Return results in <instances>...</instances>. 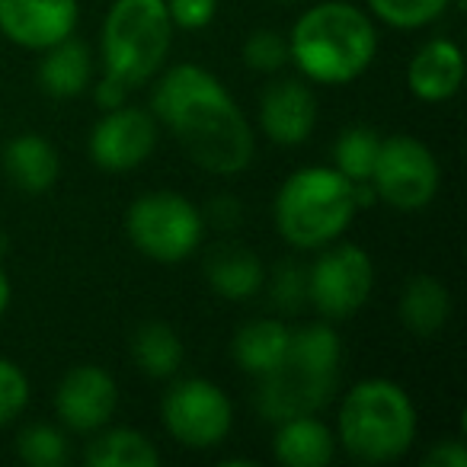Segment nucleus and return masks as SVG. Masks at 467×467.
<instances>
[{"mask_svg":"<svg viewBox=\"0 0 467 467\" xmlns=\"http://www.w3.org/2000/svg\"><path fill=\"white\" fill-rule=\"evenodd\" d=\"M154 119L176 138L182 154L214 176L244 173L254 161L256 138L247 116L212 71L176 65L150 97Z\"/></svg>","mask_w":467,"mask_h":467,"instance_id":"f257e3e1","label":"nucleus"},{"mask_svg":"<svg viewBox=\"0 0 467 467\" xmlns=\"http://www.w3.org/2000/svg\"><path fill=\"white\" fill-rule=\"evenodd\" d=\"M84 461L90 467H157L161 451L144 432L135 429H99L87 445Z\"/></svg>","mask_w":467,"mask_h":467,"instance_id":"5701e85b","label":"nucleus"},{"mask_svg":"<svg viewBox=\"0 0 467 467\" xmlns=\"http://www.w3.org/2000/svg\"><path fill=\"white\" fill-rule=\"evenodd\" d=\"M208 218H212L218 227H224V231H231V227L241 224V202L231 199V195L212 199L208 202Z\"/></svg>","mask_w":467,"mask_h":467,"instance_id":"473e14b6","label":"nucleus"},{"mask_svg":"<svg viewBox=\"0 0 467 467\" xmlns=\"http://www.w3.org/2000/svg\"><path fill=\"white\" fill-rule=\"evenodd\" d=\"M416 439V407L388 378L358 381L339 407V441L362 464H388L410 451Z\"/></svg>","mask_w":467,"mask_h":467,"instance_id":"39448f33","label":"nucleus"},{"mask_svg":"<svg viewBox=\"0 0 467 467\" xmlns=\"http://www.w3.org/2000/svg\"><path fill=\"white\" fill-rule=\"evenodd\" d=\"M173 42L167 0H116L103 20L99 58L106 74L141 87L163 67Z\"/></svg>","mask_w":467,"mask_h":467,"instance_id":"423d86ee","label":"nucleus"},{"mask_svg":"<svg viewBox=\"0 0 467 467\" xmlns=\"http://www.w3.org/2000/svg\"><path fill=\"white\" fill-rule=\"evenodd\" d=\"M167 14L173 29H186V33H199L218 14V0H167Z\"/></svg>","mask_w":467,"mask_h":467,"instance_id":"c756f323","label":"nucleus"},{"mask_svg":"<svg viewBox=\"0 0 467 467\" xmlns=\"http://www.w3.org/2000/svg\"><path fill=\"white\" fill-rule=\"evenodd\" d=\"M339 362H343V343L330 320L292 330L282 362L260 378L256 390L260 413L269 422H282L324 410L337 394Z\"/></svg>","mask_w":467,"mask_h":467,"instance_id":"7ed1b4c3","label":"nucleus"},{"mask_svg":"<svg viewBox=\"0 0 467 467\" xmlns=\"http://www.w3.org/2000/svg\"><path fill=\"white\" fill-rule=\"evenodd\" d=\"M273 454L285 467H327L337 454V439L314 413L275 422Z\"/></svg>","mask_w":467,"mask_h":467,"instance_id":"a211bd4d","label":"nucleus"},{"mask_svg":"<svg viewBox=\"0 0 467 467\" xmlns=\"http://www.w3.org/2000/svg\"><path fill=\"white\" fill-rule=\"evenodd\" d=\"M205 279L214 295L227 301H250L266 285V266L241 244H218L205 256Z\"/></svg>","mask_w":467,"mask_h":467,"instance_id":"dca6fc26","label":"nucleus"},{"mask_svg":"<svg viewBox=\"0 0 467 467\" xmlns=\"http://www.w3.org/2000/svg\"><path fill=\"white\" fill-rule=\"evenodd\" d=\"M375 55V23L349 0H324L305 10L288 33V58L314 84H352L368 71Z\"/></svg>","mask_w":467,"mask_h":467,"instance_id":"f03ea898","label":"nucleus"},{"mask_svg":"<svg viewBox=\"0 0 467 467\" xmlns=\"http://www.w3.org/2000/svg\"><path fill=\"white\" fill-rule=\"evenodd\" d=\"M93 80V55L84 42L61 39L42 52L39 84L52 99H74L90 87Z\"/></svg>","mask_w":467,"mask_h":467,"instance_id":"6ab92c4d","label":"nucleus"},{"mask_svg":"<svg viewBox=\"0 0 467 467\" xmlns=\"http://www.w3.org/2000/svg\"><path fill=\"white\" fill-rule=\"evenodd\" d=\"M161 416L167 432L189 451H208L231 435V397L205 378H182L163 394Z\"/></svg>","mask_w":467,"mask_h":467,"instance_id":"9d476101","label":"nucleus"},{"mask_svg":"<svg viewBox=\"0 0 467 467\" xmlns=\"http://www.w3.org/2000/svg\"><path fill=\"white\" fill-rule=\"evenodd\" d=\"M397 314L413 337L429 339L445 330L448 317H451V295H448L445 282H439L435 275H413L403 285Z\"/></svg>","mask_w":467,"mask_h":467,"instance_id":"aec40b11","label":"nucleus"},{"mask_svg":"<svg viewBox=\"0 0 467 467\" xmlns=\"http://www.w3.org/2000/svg\"><path fill=\"white\" fill-rule=\"evenodd\" d=\"M157 148V119L154 112L119 106L103 112L90 131V157L106 173H129L141 167Z\"/></svg>","mask_w":467,"mask_h":467,"instance_id":"9b49d317","label":"nucleus"},{"mask_svg":"<svg viewBox=\"0 0 467 467\" xmlns=\"http://www.w3.org/2000/svg\"><path fill=\"white\" fill-rule=\"evenodd\" d=\"M307 269V301L330 324L356 317L375 288V263L358 244H327Z\"/></svg>","mask_w":467,"mask_h":467,"instance_id":"1a4fd4ad","label":"nucleus"},{"mask_svg":"<svg viewBox=\"0 0 467 467\" xmlns=\"http://www.w3.org/2000/svg\"><path fill=\"white\" fill-rule=\"evenodd\" d=\"M78 26V0H0V33L14 46L46 52Z\"/></svg>","mask_w":467,"mask_h":467,"instance_id":"ddd939ff","label":"nucleus"},{"mask_svg":"<svg viewBox=\"0 0 467 467\" xmlns=\"http://www.w3.org/2000/svg\"><path fill=\"white\" fill-rule=\"evenodd\" d=\"M371 14L394 29H422L435 23L451 0H368Z\"/></svg>","mask_w":467,"mask_h":467,"instance_id":"a878e982","label":"nucleus"},{"mask_svg":"<svg viewBox=\"0 0 467 467\" xmlns=\"http://www.w3.org/2000/svg\"><path fill=\"white\" fill-rule=\"evenodd\" d=\"M7 307H10V279H7V273L0 269V317H4Z\"/></svg>","mask_w":467,"mask_h":467,"instance_id":"72a5a7b5","label":"nucleus"},{"mask_svg":"<svg viewBox=\"0 0 467 467\" xmlns=\"http://www.w3.org/2000/svg\"><path fill=\"white\" fill-rule=\"evenodd\" d=\"M269 295L282 314H298L307 305V269L298 260H282L269 279Z\"/></svg>","mask_w":467,"mask_h":467,"instance_id":"cd10ccee","label":"nucleus"},{"mask_svg":"<svg viewBox=\"0 0 467 467\" xmlns=\"http://www.w3.org/2000/svg\"><path fill=\"white\" fill-rule=\"evenodd\" d=\"M464 55L451 39H432L410 58L407 87L422 103H445L461 90Z\"/></svg>","mask_w":467,"mask_h":467,"instance_id":"2eb2a0df","label":"nucleus"},{"mask_svg":"<svg viewBox=\"0 0 467 467\" xmlns=\"http://www.w3.org/2000/svg\"><path fill=\"white\" fill-rule=\"evenodd\" d=\"M29 403V378L10 358H0V426L14 422Z\"/></svg>","mask_w":467,"mask_h":467,"instance_id":"c85d7f7f","label":"nucleus"},{"mask_svg":"<svg viewBox=\"0 0 467 467\" xmlns=\"http://www.w3.org/2000/svg\"><path fill=\"white\" fill-rule=\"evenodd\" d=\"M129 93H131V87L125 84V80L112 78V74H103V78L97 80V87H93V99H97V106L103 112L125 106L129 103Z\"/></svg>","mask_w":467,"mask_h":467,"instance_id":"2f4dec72","label":"nucleus"},{"mask_svg":"<svg viewBox=\"0 0 467 467\" xmlns=\"http://www.w3.org/2000/svg\"><path fill=\"white\" fill-rule=\"evenodd\" d=\"M4 173L20 192L42 195L58 180L61 157L48 138L36 135V131H23L4 148Z\"/></svg>","mask_w":467,"mask_h":467,"instance_id":"f3484780","label":"nucleus"},{"mask_svg":"<svg viewBox=\"0 0 467 467\" xmlns=\"http://www.w3.org/2000/svg\"><path fill=\"white\" fill-rule=\"evenodd\" d=\"M131 356H135L138 368L148 378H173L182 368L186 358V346H182L180 333L163 320H150L141 324L131 337Z\"/></svg>","mask_w":467,"mask_h":467,"instance_id":"4be33fe9","label":"nucleus"},{"mask_svg":"<svg viewBox=\"0 0 467 467\" xmlns=\"http://www.w3.org/2000/svg\"><path fill=\"white\" fill-rule=\"evenodd\" d=\"M288 339H292V330H288L285 320L260 317V320L244 324L241 330L234 333L231 352L247 375L263 378L282 362V356H285V349H288Z\"/></svg>","mask_w":467,"mask_h":467,"instance_id":"412c9836","label":"nucleus"},{"mask_svg":"<svg viewBox=\"0 0 467 467\" xmlns=\"http://www.w3.org/2000/svg\"><path fill=\"white\" fill-rule=\"evenodd\" d=\"M288 39L279 29H256L244 42V65L256 74H275L288 65Z\"/></svg>","mask_w":467,"mask_h":467,"instance_id":"bb28decb","label":"nucleus"},{"mask_svg":"<svg viewBox=\"0 0 467 467\" xmlns=\"http://www.w3.org/2000/svg\"><path fill=\"white\" fill-rule=\"evenodd\" d=\"M368 182L378 202L397 212H420L439 192L441 170L432 150L413 135H390L381 138Z\"/></svg>","mask_w":467,"mask_h":467,"instance_id":"6e6552de","label":"nucleus"},{"mask_svg":"<svg viewBox=\"0 0 467 467\" xmlns=\"http://www.w3.org/2000/svg\"><path fill=\"white\" fill-rule=\"evenodd\" d=\"M381 135L368 125H352L333 144V167L352 182H368L371 167H375Z\"/></svg>","mask_w":467,"mask_h":467,"instance_id":"b1692460","label":"nucleus"},{"mask_svg":"<svg viewBox=\"0 0 467 467\" xmlns=\"http://www.w3.org/2000/svg\"><path fill=\"white\" fill-rule=\"evenodd\" d=\"M317 125V97L298 78H282L260 97V129L279 148H298Z\"/></svg>","mask_w":467,"mask_h":467,"instance_id":"4468645a","label":"nucleus"},{"mask_svg":"<svg viewBox=\"0 0 467 467\" xmlns=\"http://www.w3.org/2000/svg\"><path fill=\"white\" fill-rule=\"evenodd\" d=\"M426 467H467V445L461 439H441L422 458Z\"/></svg>","mask_w":467,"mask_h":467,"instance_id":"7c9ffc66","label":"nucleus"},{"mask_svg":"<svg viewBox=\"0 0 467 467\" xmlns=\"http://www.w3.org/2000/svg\"><path fill=\"white\" fill-rule=\"evenodd\" d=\"M356 214V182L337 167L295 170L273 202L275 231L295 250H320L339 241Z\"/></svg>","mask_w":467,"mask_h":467,"instance_id":"20e7f679","label":"nucleus"},{"mask_svg":"<svg viewBox=\"0 0 467 467\" xmlns=\"http://www.w3.org/2000/svg\"><path fill=\"white\" fill-rule=\"evenodd\" d=\"M16 454H20L23 464L29 467H61L71 458V448L61 429L55 426H26L16 439Z\"/></svg>","mask_w":467,"mask_h":467,"instance_id":"393cba45","label":"nucleus"},{"mask_svg":"<svg viewBox=\"0 0 467 467\" xmlns=\"http://www.w3.org/2000/svg\"><path fill=\"white\" fill-rule=\"evenodd\" d=\"M119 407L116 378L99 365H74L55 390L58 420L74 432H99Z\"/></svg>","mask_w":467,"mask_h":467,"instance_id":"f8f14e48","label":"nucleus"},{"mask_svg":"<svg viewBox=\"0 0 467 467\" xmlns=\"http://www.w3.org/2000/svg\"><path fill=\"white\" fill-rule=\"evenodd\" d=\"M125 234L148 260L173 266L199 250L205 218L186 195L148 192L125 212Z\"/></svg>","mask_w":467,"mask_h":467,"instance_id":"0eeeda50","label":"nucleus"}]
</instances>
